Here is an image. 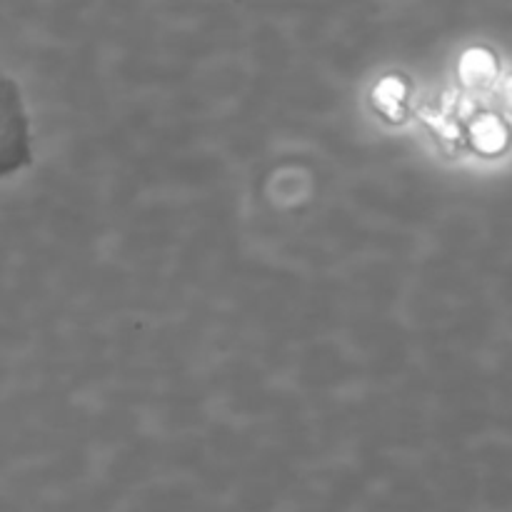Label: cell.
<instances>
[{
	"label": "cell",
	"mask_w": 512,
	"mask_h": 512,
	"mask_svg": "<svg viewBox=\"0 0 512 512\" xmlns=\"http://www.w3.org/2000/svg\"><path fill=\"white\" fill-rule=\"evenodd\" d=\"M475 135H478L480 145H483L485 150H498L500 145H503V128L495 125L490 118L483 120V123L475 128Z\"/></svg>",
	"instance_id": "obj_1"
},
{
	"label": "cell",
	"mask_w": 512,
	"mask_h": 512,
	"mask_svg": "<svg viewBox=\"0 0 512 512\" xmlns=\"http://www.w3.org/2000/svg\"><path fill=\"white\" fill-rule=\"evenodd\" d=\"M505 93H508V103L512 105V78L508 80V88H505Z\"/></svg>",
	"instance_id": "obj_2"
}]
</instances>
